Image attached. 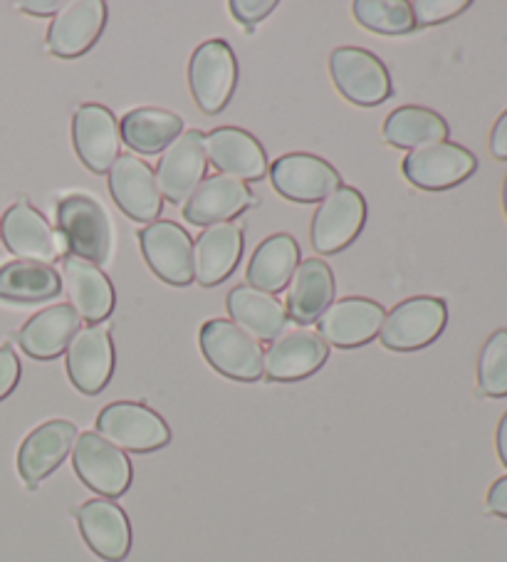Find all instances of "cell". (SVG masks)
I'll return each mask as SVG.
<instances>
[{
  "label": "cell",
  "instance_id": "38",
  "mask_svg": "<svg viewBox=\"0 0 507 562\" xmlns=\"http://www.w3.org/2000/svg\"><path fill=\"white\" fill-rule=\"evenodd\" d=\"M487 510L500 518H507V476L497 479L491 491H487Z\"/></svg>",
  "mask_w": 507,
  "mask_h": 562
},
{
  "label": "cell",
  "instance_id": "40",
  "mask_svg": "<svg viewBox=\"0 0 507 562\" xmlns=\"http://www.w3.org/2000/svg\"><path fill=\"white\" fill-rule=\"evenodd\" d=\"M63 5L65 3H60V0H25V3H21V11L37 18H47L60 13Z\"/></svg>",
  "mask_w": 507,
  "mask_h": 562
},
{
  "label": "cell",
  "instance_id": "9",
  "mask_svg": "<svg viewBox=\"0 0 507 562\" xmlns=\"http://www.w3.org/2000/svg\"><path fill=\"white\" fill-rule=\"evenodd\" d=\"M475 169V154L453 142H438L431 147L408 151L402 164L406 181L421 191L453 189L471 179Z\"/></svg>",
  "mask_w": 507,
  "mask_h": 562
},
{
  "label": "cell",
  "instance_id": "2",
  "mask_svg": "<svg viewBox=\"0 0 507 562\" xmlns=\"http://www.w3.org/2000/svg\"><path fill=\"white\" fill-rule=\"evenodd\" d=\"M199 342L206 362L228 380L258 382L262 376V347L233 319L203 323Z\"/></svg>",
  "mask_w": 507,
  "mask_h": 562
},
{
  "label": "cell",
  "instance_id": "4",
  "mask_svg": "<svg viewBox=\"0 0 507 562\" xmlns=\"http://www.w3.org/2000/svg\"><path fill=\"white\" fill-rule=\"evenodd\" d=\"M448 323V305L441 297H408L384 317L379 340L386 350L416 352L433 345Z\"/></svg>",
  "mask_w": 507,
  "mask_h": 562
},
{
  "label": "cell",
  "instance_id": "39",
  "mask_svg": "<svg viewBox=\"0 0 507 562\" xmlns=\"http://www.w3.org/2000/svg\"><path fill=\"white\" fill-rule=\"evenodd\" d=\"M491 154L495 159L507 161V110L497 117L491 132Z\"/></svg>",
  "mask_w": 507,
  "mask_h": 562
},
{
  "label": "cell",
  "instance_id": "36",
  "mask_svg": "<svg viewBox=\"0 0 507 562\" xmlns=\"http://www.w3.org/2000/svg\"><path fill=\"white\" fill-rule=\"evenodd\" d=\"M233 18L243 23L252 33V25L266 21V18L275 11L278 0H230L228 3Z\"/></svg>",
  "mask_w": 507,
  "mask_h": 562
},
{
  "label": "cell",
  "instance_id": "20",
  "mask_svg": "<svg viewBox=\"0 0 507 562\" xmlns=\"http://www.w3.org/2000/svg\"><path fill=\"white\" fill-rule=\"evenodd\" d=\"M203 149L206 159L223 171V177L238 181H260L268 177L270 164L268 154L260 147V142L238 127H218L203 134Z\"/></svg>",
  "mask_w": 507,
  "mask_h": 562
},
{
  "label": "cell",
  "instance_id": "15",
  "mask_svg": "<svg viewBox=\"0 0 507 562\" xmlns=\"http://www.w3.org/2000/svg\"><path fill=\"white\" fill-rule=\"evenodd\" d=\"M0 238L18 260L50 266L63 256L60 236L50 228L43 213L27 201H18L5 211L3 221H0Z\"/></svg>",
  "mask_w": 507,
  "mask_h": 562
},
{
  "label": "cell",
  "instance_id": "19",
  "mask_svg": "<svg viewBox=\"0 0 507 562\" xmlns=\"http://www.w3.org/2000/svg\"><path fill=\"white\" fill-rule=\"evenodd\" d=\"M110 193L120 211L139 223H154L161 213V193L154 169L134 154H120L110 169Z\"/></svg>",
  "mask_w": 507,
  "mask_h": 562
},
{
  "label": "cell",
  "instance_id": "12",
  "mask_svg": "<svg viewBox=\"0 0 507 562\" xmlns=\"http://www.w3.org/2000/svg\"><path fill=\"white\" fill-rule=\"evenodd\" d=\"M268 173L280 196L295 203L325 201L331 191L342 187L339 171L315 154H285L272 164Z\"/></svg>",
  "mask_w": 507,
  "mask_h": 562
},
{
  "label": "cell",
  "instance_id": "13",
  "mask_svg": "<svg viewBox=\"0 0 507 562\" xmlns=\"http://www.w3.org/2000/svg\"><path fill=\"white\" fill-rule=\"evenodd\" d=\"M72 144L77 157L92 173H110L122 147L120 122L114 112L94 102L77 106L72 114Z\"/></svg>",
  "mask_w": 507,
  "mask_h": 562
},
{
  "label": "cell",
  "instance_id": "10",
  "mask_svg": "<svg viewBox=\"0 0 507 562\" xmlns=\"http://www.w3.org/2000/svg\"><path fill=\"white\" fill-rule=\"evenodd\" d=\"M386 310L369 297H345L331 303L317 319V335L327 347L357 350L382 333Z\"/></svg>",
  "mask_w": 507,
  "mask_h": 562
},
{
  "label": "cell",
  "instance_id": "28",
  "mask_svg": "<svg viewBox=\"0 0 507 562\" xmlns=\"http://www.w3.org/2000/svg\"><path fill=\"white\" fill-rule=\"evenodd\" d=\"M226 307L233 323L262 342L278 340L280 335H285L290 325L285 305L275 295L260 293V290L250 285L233 288L226 297Z\"/></svg>",
  "mask_w": 507,
  "mask_h": 562
},
{
  "label": "cell",
  "instance_id": "23",
  "mask_svg": "<svg viewBox=\"0 0 507 562\" xmlns=\"http://www.w3.org/2000/svg\"><path fill=\"white\" fill-rule=\"evenodd\" d=\"M252 203H256V196L246 183L216 173V177L203 179L201 187L191 193L187 206H183V218L193 226L209 228L240 216Z\"/></svg>",
  "mask_w": 507,
  "mask_h": 562
},
{
  "label": "cell",
  "instance_id": "21",
  "mask_svg": "<svg viewBox=\"0 0 507 562\" xmlns=\"http://www.w3.org/2000/svg\"><path fill=\"white\" fill-rule=\"evenodd\" d=\"M80 532L94 555L122 562L132 550V526L122 506L110 498H92L75 510Z\"/></svg>",
  "mask_w": 507,
  "mask_h": 562
},
{
  "label": "cell",
  "instance_id": "7",
  "mask_svg": "<svg viewBox=\"0 0 507 562\" xmlns=\"http://www.w3.org/2000/svg\"><path fill=\"white\" fill-rule=\"evenodd\" d=\"M329 75L339 94L359 106H379L392 97V75L374 53L364 47H337L329 55Z\"/></svg>",
  "mask_w": 507,
  "mask_h": 562
},
{
  "label": "cell",
  "instance_id": "22",
  "mask_svg": "<svg viewBox=\"0 0 507 562\" xmlns=\"http://www.w3.org/2000/svg\"><path fill=\"white\" fill-rule=\"evenodd\" d=\"M77 439V426L67 419L45 422L25 436L18 451V473L27 483V488H37V483L50 476L67 459Z\"/></svg>",
  "mask_w": 507,
  "mask_h": 562
},
{
  "label": "cell",
  "instance_id": "29",
  "mask_svg": "<svg viewBox=\"0 0 507 562\" xmlns=\"http://www.w3.org/2000/svg\"><path fill=\"white\" fill-rule=\"evenodd\" d=\"M122 142L136 154H164L183 134V120L169 110L139 106L126 112L120 122Z\"/></svg>",
  "mask_w": 507,
  "mask_h": 562
},
{
  "label": "cell",
  "instance_id": "27",
  "mask_svg": "<svg viewBox=\"0 0 507 562\" xmlns=\"http://www.w3.org/2000/svg\"><path fill=\"white\" fill-rule=\"evenodd\" d=\"M335 273L319 258H307L297 266L288 283V317L297 325L317 323L322 313L335 303Z\"/></svg>",
  "mask_w": 507,
  "mask_h": 562
},
{
  "label": "cell",
  "instance_id": "26",
  "mask_svg": "<svg viewBox=\"0 0 507 562\" xmlns=\"http://www.w3.org/2000/svg\"><path fill=\"white\" fill-rule=\"evenodd\" d=\"M82 329V319L75 313L70 303H60L45 307L33 315L18 333V345L33 360H55L65 355L67 345L75 340V335Z\"/></svg>",
  "mask_w": 507,
  "mask_h": 562
},
{
  "label": "cell",
  "instance_id": "6",
  "mask_svg": "<svg viewBox=\"0 0 507 562\" xmlns=\"http://www.w3.org/2000/svg\"><path fill=\"white\" fill-rule=\"evenodd\" d=\"M97 434L122 451L149 453L171 441L169 424L139 402H112L97 416Z\"/></svg>",
  "mask_w": 507,
  "mask_h": 562
},
{
  "label": "cell",
  "instance_id": "42",
  "mask_svg": "<svg viewBox=\"0 0 507 562\" xmlns=\"http://www.w3.org/2000/svg\"><path fill=\"white\" fill-rule=\"evenodd\" d=\"M503 206H505V216H507V177H505V183H503Z\"/></svg>",
  "mask_w": 507,
  "mask_h": 562
},
{
  "label": "cell",
  "instance_id": "3",
  "mask_svg": "<svg viewBox=\"0 0 507 562\" xmlns=\"http://www.w3.org/2000/svg\"><path fill=\"white\" fill-rule=\"evenodd\" d=\"M238 85V60L226 41H206L189 60V87L203 114H221Z\"/></svg>",
  "mask_w": 507,
  "mask_h": 562
},
{
  "label": "cell",
  "instance_id": "14",
  "mask_svg": "<svg viewBox=\"0 0 507 562\" xmlns=\"http://www.w3.org/2000/svg\"><path fill=\"white\" fill-rule=\"evenodd\" d=\"M209 159L203 149V134L199 130L183 132L181 137L161 154L159 167H156V187L161 199L171 203L189 201L193 191L206 179Z\"/></svg>",
  "mask_w": 507,
  "mask_h": 562
},
{
  "label": "cell",
  "instance_id": "37",
  "mask_svg": "<svg viewBox=\"0 0 507 562\" xmlns=\"http://www.w3.org/2000/svg\"><path fill=\"white\" fill-rule=\"evenodd\" d=\"M21 382V360L11 347H0V402L11 396Z\"/></svg>",
  "mask_w": 507,
  "mask_h": 562
},
{
  "label": "cell",
  "instance_id": "5",
  "mask_svg": "<svg viewBox=\"0 0 507 562\" xmlns=\"http://www.w3.org/2000/svg\"><path fill=\"white\" fill-rule=\"evenodd\" d=\"M72 467L87 488L102 498H120L132 486V461L97 431H84L75 439Z\"/></svg>",
  "mask_w": 507,
  "mask_h": 562
},
{
  "label": "cell",
  "instance_id": "16",
  "mask_svg": "<svg viewBox=\"0 0 507 562\" xmlns=\"http://www.w3.org/2000/svg\"><path fill=\"white\" fill-rule=\"evenodd\" d=\"M67 376L82 394H100L114 374V342L104 325L82 327L65 350Z\"/></svg>",
  "mask_w": 507,
  "mask_h": 562
},
{
  "label": "cell",
  "instance_id": "1",
  "mask_svg": "<svg viewBox=\"0 0 507 562\" xmlns=\"http://www.w3.org/2000/svg\"><path fill=\"white\" fill-rule=\"evenodd\" d=\"M57 228L77 258L90 260L94 266L110 263L114 248V231L110 213L92 196L72 193L57 203Z\"/></svg>",
  "mask_w": 507,
  "mask_h": 562
},
{
  "label": "cell",
  "instance_id": "17",
  "mask_svg": "<svg viewBox=\"0 0 507 562\" xmlns=\"http://www.w3.org/2000/svg\"><path fill=\"white\" fill-rule=\"evenodd\" d=\"M329 347L312 329H292L280 335L262 352V374L270 382H300L322 370Z\"/></svg>",
  "mask_w": 507,
  "mask_h": 562
},
{
  "label": "cell",
  "instance_id": "30",
  "mask_svg": "<svg viewBox=\"0 0 507 562\" xmlns=\"http://www.w3.org/2000/svg\"><path fill=\"white\" fill-rule=\"evenodd\" d=\"M300 266V244L288 234L262 240L248 263V283L260 293L275 295L285 290Z\"/></svg>",
  "mask_w": 507,
  "mask_h": 562
},
{
  "label": "cell",
  "instance_id": "41",
  "mask_svg": "<svg viewBox=\"0 0 507 562\" xmlns=\"http://www.w3.org/2000/svg\"><path fill=\"white\" fill-rule=\"evenodd\" d=\"M495 443H497V457H500L503 467L507 469V412L503 414L500 424H497V436H495Z\"/></svg>",
  "mask_w": 507,
  "mask_h": 562
},
{
  "label": "cell",
  "instance_id": "34",
  "mask_svg": "<svg viewBox=\"0 0 507 562\" xmlns=\"http://www.w3.org/2000/svg\"><path fill=\"white\" fill-rule=\"evenodd\" d=\"M477 390L491 400L507 396V329H495L483 345L477 360Z\"/></svg>",
  "mask_w": 507,
  "mask_h": 562
},
{
  "label": "cell",
  "instance_id": "11",
  "mask_svg": "<svg viewBox=\"0 0 507 562\" xmlns=\"http://www.w3.org/2000/svg\"><path fill=\"white\" fill-rule=\"evenodd\" d=\"M144 260L166 285L187 288L193 283V240L173 221H154L139 234Z\"/></svg>",
  "mask_w": 507,
  "mask_h": 562
},
{
  "label": "cell",
  "instance_id": "8",
  "mask_svg": "<svg viewBox=\"0 0 507 562\" xmlns=\"http://www.w3.org/2000/svg\"><path fill=\"white\" fill-rule=\"evenodd\" d=\"M364 223L367 199L359 189L345 187L342 183V187L331 191L325 201H319L315 216H312V248L325 256L339 254V250L354 244L357 236L362 234Z\"/></svg>",
  "mask_w": 507,
  "mask_h": 562
},
{
  "label": "cell",
  "instance_id": "24",
  "mask_svg": "<svg viewBox=\"0 0 507 562\" xmlns=\"http://www.w3.org/2000/svg\"><path fill=\"white\" fill-rule=\"evenodd\" d=\"M243 256V228L236 223L209 226L193 244V280L203 288H216L233 276Z\"/></svg>",
  "mask_w": 507,
  "mask_h": 562
},
{
  "label": "cell",
  "instance_id": "35",
  "mask_svg": "<svg viewBox=\"0 0 507 562\" xmlns=\"http://www.w3.org/2000/svg\"><path fill=\"white\" fill-rule=\"evenodd\" d=\"M467 8H471L467 0H414L412 13L416 27H428L451 21V18L467 11Z\"/></svg>",
  "mask_w": 507,
  "mask_h": 562
},
{
  "label": "cell",
  "instance_id": "18",
  "mask_svg": "<svg viewBox=\"0 0 507 562\" xmlns=\"http://www.w3.org/2000/svg\"><path fill=\"white\" fill-rule=\"evenodd\" d=\"M104 25L106 5L102 0H72V3H65L60 13L53 18L50 31H47V53L65 57V60L80 57L100 41Z\"/></svg>",
  "mask_w": 507,
  "mask_h": 562
},
{
  "label": "cell",
  "instance_id": "31",
  "mask_svg": "<svg viewBox=\"0 0 507 562\" xmlns=\"http://www.w3.org/2000/svg\"><path fill=\"white\" fill-rule=\"evenodd\" d=\"M448 122L441 114L428 110V106H398L392 114H388L384 122V142L392 144L396 149H424L431 147V144L446 142L448 137Z\"/></svg>",
  "mask_w": 507,
  "mask_h": 562
},
{
  "label": "cell",
  "instance_id": "32",
  "mask_svg": "<svg viewBox=\"0 0 507 562\" xmlns=\"http://www.w3.org/2000/svg\"><path fill=\"white\" fill-rule=\"evenodd\" d=\"M63 293V278L53 266L33 260H11L0 266V300L5 303H43Z\"/></svg>",
  "mask_w": 507,
  "mask_h": 562
},
{
  "label": "cell",
  "instance_id": "33",
  "mask_svg": "<svg viewBox=\"0 0 507 562\" xmlns=\"http://www.w3.org/2000/svg\"><path fill=\"white\" fill-rule=\"evenodd\" d=\"M354 18L359 25L379 35H406L416 27L412 3L406 0H357Z\"/></svg>",
  "mask_w": 507,
  "mask_h": 562
},
{
  "label": "cell",
  "instance_id": "25",
  "mask_svg": "<svg viewBox=\"0 0 507 562\" xmlns=\"http://www.w3.org/2000/svg\"><path fill=\"white\" fill-rule=\"evenodd\" d=\"M63 276L67 297L80 319L100 325L102 319L110 317L114 310V285L100 266L70 254L63 260Z\"/></svg>",
  "mask_w": 507,
  "mask_h": 562
}]
</instances>
